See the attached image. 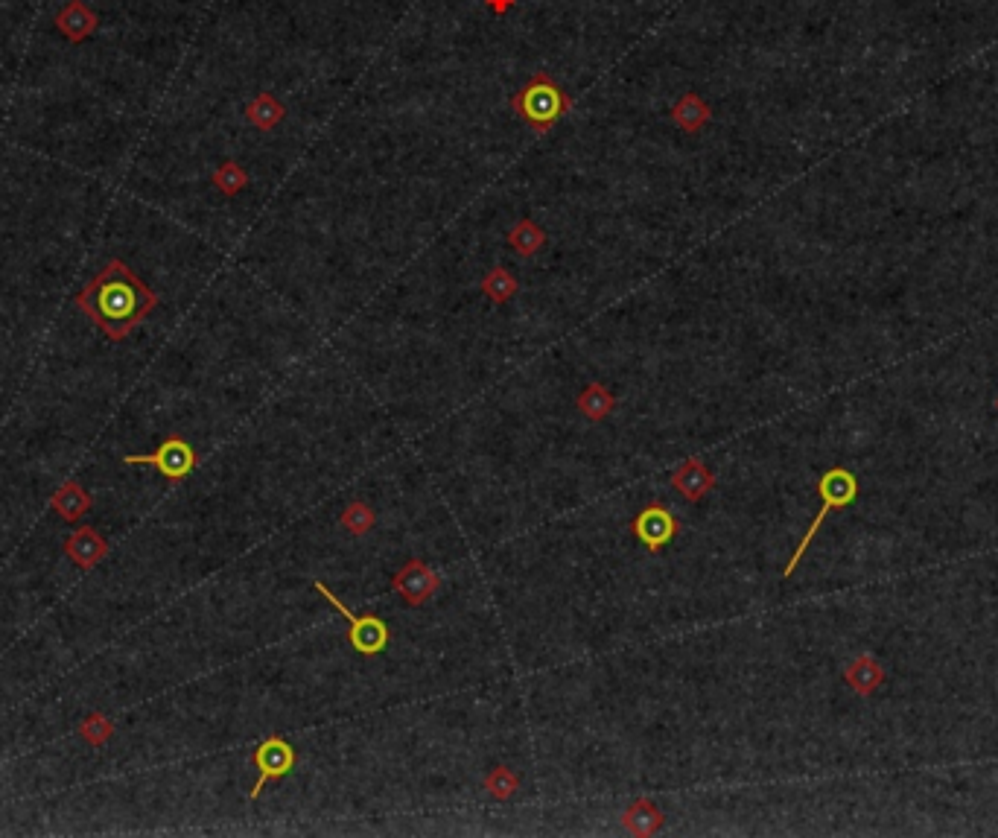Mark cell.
<instances>
[{
	"instance_id": "5bb4252c",
	"label": "cell",
	"mask_w": 998,
	"mask_h": 838,
	"mask_svg": "<svg viewBox=\"0 0 998 838\" xmlns=\"http://www.w3.org/2000/svg\"><path fill=\"white\" fill-rule=\"evenodd\" d=\"M844 681H847V687H850L853 693L873 695L879 687H882V681H885V669H882V663H879L873 655H858L856 660L844 669Z\"/></svg>"
},
{
	"instance_id": "7402d4cb",
	"label": "cell",
	"mask_w": 998,
	"mask_h": 838,
	"mask_svg": "<svg viewBox=\"0 0 998 838\" xmlns=\"http://www.w3.org/2000/svg\"><path fill=\"white\" fill-rule=\"evenodd\" d=\"M482 786H485V792H488L494 801L505 803L517 795V789H520V777H517V771H514V768L494 766L491 771H488V777H485V783H482Z\"/></svg>"
},
{
	"instance_id": "7a4b0ae2",
	"label": "cell",
	"mask_w": 998,
	"mask_h": 838,
	"mask_svg": "<svg viewBox=\"0 0 998 838\" xmlns=\"http://www.w3.org/2000/svg\"><path fill=\"white\" fill-rule=\"evenodd\" d=\"M514 114L535 132L546 135L558 126V120L572 109L570 94L555 82V76L537 71L514 97H511Z\"/></svg>"
},
{
	"instance_id": "8fae6325",
	"label": "cell",
	"mask_w": 998,
	"mask_h": 838,
	"mask_svg": "<svg viewBox=\"0 0 998 838\" xmlns=\"http://www.w3.org/2000/svg\"><path fill=\"white\" fill-rule=\"evenodd\" d=\"M53 24H56V30L68 38L71 44H82V41H88V38L97 33L100 18H97V12L85 0H68V6L56 15Z\"/></svg>"
},
{
	"instance_id": "2e32d148",
	"label": "cell",
	"mask_w": 998,
	"mask_h": 838,
	"mask_svg": "<svg viewBox=\"0 0 998 838\" xmlns=\"http://www.w3.org/2000/svg\"><path fill=\"white\" fill-rule=\"evenodd\" d=\"M575 406H578V412H581L587 421L602 424V421H607V418L613 415L616 398H613V392L607 389L605 383H590V386L575 398Z\"/></svg>"
},
{
	"instance_id": "277c9868",
	"label": "cell",
	"mask_w": 998,
	"mask_h": 838,
	"mask_svg": "<svg viewBox=\"0 0 998 838\" xmlns=\"http://www.w3.org/2000/svg\"><path fill=\"white\" fill-rule=\"evenodd\" d=\"M313 590L319 593L321 599H327L330 602V608L336 611V614H342L345 620H348V643H351V649L357 652V655H362V657H377V655H383L386 649H389V640H392V631H389V625H386V620H380L377 614H354L330 587L324 582H313Z\"/></svg>"
},
{
	"instance_id": "6da1fadb",
	"label": "cell",
	"mask_w": 998,
	"mask_h": 838,
	"mask_svg": "<svg viewBox=\"0 0 998 838\" xmlns=\"http://www.w3.org/2000/svg\"><path fill=\"white\" fill-rule=\"evenodd\" d=\"M73 304L103 330L111 342H123L158 307V295L126 266V260L111 257L106 266L76 292Z\"/></svg>"
},
{
	"instance_id": "30bf717a",
	"label": "cell",
	"mask_w": 998,
	"mask_h": 838,
	"mask_svg": "<svg viewBox=\"0 0 998 838\" xmlns=\"http://www.w3.org/2000/svg\"><path fill=\"white\" fill-rule=\"evenodd\" d=\"M65 555L79 570H94L108 555V541L91 526H79L65 541Z\"/></svg>"
},
{
	"instance_id": "44dd1931",
	"label": "cell",
	"mask_w": 998,
	"mask_h": 838,
	"mask_svg": "<svg viewBox=\"0 0 998 838\" xmlns=\"http://www.w3.org/2000/svg\"><path fill=\"white\" fill-rule=\"evenodd\" d=\"M211 184H214L222 196L231 199V196H237V193H243L249 187V173L237 161H222L214 170V176H211Z\"/></svg>"
},
{
	"instance_id": "cb8c5ba5",
	"label": "cell",
	"mask_w": 998,
	"mask_h": 838,
	"mask_svg": "<svg viewBox=\"0 0 998 838\" xmlns=\"http://www.w3.org/2000/svg\"><path fill=\"white\" fill-rule=\"evenodd\" d=\"M514 3H517V0H485V6H488L494 15H508V12L514 9Z\"/></svg>"
},
{
	"instance_id": "3957f363",
	"label": "cell",
	"mask_w": 998,
	"mask_h": 838,
	"mask_svg": "<svg viewBox=\"0 0 998 838\" xmlns=\"http://www.w3.org/2000/svg\"><path fill=\"white\" fill-rule=\"evenodd\" d=\"M818 494H820V511L815 514L812 526L806 529V535H803L800 547L794 549V555L788 558V564H785V570H783V579H788V576H791V573L800 567V561H803L806 549L812 547V541H815L818 529L823 526L826 514H829V511H835V509H847V506H853V503H856V497H858L856 474H853V471H847V468H841V465L829 468L826 474H820Z\"/></svg>"
},
{
	"instance_id": "7c38bea8",
	"label": "cell",
	"mask_w": 998,
	"mask_h": 838,
	"mask_svg": "<svg viewBox=\"0 0 998 838\" xmlns=\"http://www.w3.org/2000/svg\"><path fill=\"white\" fill-rule=\"evenodd\" d=\"M619 821H622V827H625L631 836L648 838V836H657V833L663 830L666 815L657 809V803L651 801V798H637V801L622 812Z\"/></svg>"
},
{
	"instance_id": "ffe728a7",
	"label": "cell",
	"mask_w": 998,
	"mask_h": 838,
	"mask_svg": "<svg viewBox=\"0 0 998 838\" xmlns=\"http://www.w3.org/2000/svg\"><path fill=\"white\" fill-rule=\"evenodd\" d=\"M482 292L494 301V304H508L517 292H520V281L502 266V263H497L485 278H482Z\"/></svg>"
},
{
	"instance_id": "603a6c76",
	"label": "cell",
	"mask_w": 998,
	"mask_h": 838,
	"mask_svg": "<svg viewBox=\"0 0 998 838\" xmlns=\"http://www.w3.org/2000/svg\"><path fill=\"white\" fill-rule=\"evenodd\" d=\"M79 736H82L85 745H91V748H103V745H108V739L114 736V722L108 719L106 713L94 710V713H88V716L82 719Z\"/></svg>"
},
{
	"instance_id": "8992f818",
	"label": "cell",
	"mask_w": 998,
	"mask_h": 838,
	"mask_svg": "<svg viewBox=\"0 0 998 838\" xmlns=\"http://www.w3.org/2000/svg\"><path fill=\"white\" fill-rule=\"evenodd\" d=\"M251 763L257 768V783L251 786L249 801H257L260 792L266 789V783L284 780V777H289L295 771V766H298V751L292 748V742H286L284 736L272 733V736H266L254 748Z\"/></svg>"
},
{
	"instance_id": "9c48e42d",
	"label": "cell",
	"mask_w": 998,
	"mask_h": 838,
	"mask_svg": "<svg viewBox=\"0 0 998 838\" xmlns=\"http://www.w3.org/2000/svg\"><path fill=\"white\" fill-rule=\"evenodd\" d=\"M672 488L678 491L686 503H701L715 488V474L698 456H689L686 462H680L678 468H675Z\"/></svg>"
},
{
	"instance_id": "d6986e66",
	"label": "cell",
	"mask_w": 998,
	"mask_h": 838,
	"mask_svg": "<svg viewBox=\"0 0 998 838\" xmlns=\"http://www.w3.org/2000/svg\"><path fill=\"white\" fill-rule=\"evenodd\" d=\"M339 526L345 532H351L354 538H365L377 526V511L371 509L365 500H354V503H348L342 509V514H339Z\"/></svg>"
},
{
	"instance_id": "ac0fdd59",
	"label": "cell",
	"mask_w": 998,
	"mask_h": 838,
	"mask_svg": "<svg viewBox=\"0 0 998 838\" xmlns=\"http://www.w3.org/2000/svg\"><path fill=\"white\" fill-rule=\"evenodd\" d=\"M508 246L523 257H535L543 246H546V231L537 225L535 219L523 217L520 222H514V228L508 231Z\"/></svg>"
},
{
	"instance_id": "4fadbf2b",
	"label": "cell",
	"mask_w": 998,
	"mask_h": 838,
	"mask_svg": "<svg viewBox=\"0 0 998 838\" xmlns=\"http://www.w3.org/2000/svg\"><path fill=\"white\" fill-rule=\"evenodd\" d=\"M50 506H53V511L65 520V523H82V517L91 511V506H94V497L76 482V479H68V482H62V488L50 497Z\"/></svg>"
},
{
	"instance_id": "ba28073f",
	"label": "cell",
	"mask_w": 998,
	"mask_h": 838,
	"mask_svg": "<svg viewBox=\"0 0 998 838\" xmlns=\"http://www.w3.org/2000/svg\"><path fill=\"white\" fill-rule=\"evenodd\" d=\"M392 587L409 608H421L427 599H432L441 590V576L435 570H429L421 558H412L394 573Z\"/></svg>"
},
{
	"instance_id": "9a60e30c",
	"label": "cell",
	"mask_w": 998,
	"mask_h": 838,
	"mask_svg": "<svg viewBox=\"0 0 998 838\" xmlns=\"http://www.w3.org/2000/svg\"><path fill=\"white\" fill-rule=\"evenodd\" d=\"M710 117H713V111L704 103L701 94H683L678 103L672 106V120H675V126H678L680 132H686V135H698L710 123Z\"/></svg>"
},
{
	"instance_id": "d4e9b609",
	"label": "cell",
	"mask_w": 998,
	"mask_h": 838,
	"mask_svg": "<svg viewBox=\"0 0 998 838\" xmlns=\"http://www.w3.org/2000/svg\"><path fill=\"white\" fill-rule=\"evenodd\" d=\"M996 409H998V398H996Z\"/></svg>"
},
{
	"instance_id": "e0dca14e",
	"label": "cell",
	"mask_w": 998,
	"mask_h": 838,
	"mask_svg": "<svg viewBox=\"0 0 998 838\" xmlns=\"http://www.w3.org/2000/svg\"><path fill=\"white\" fill-rule=\"evenodd\" d=\"M284 117H286L284 103H281L275 94H269V91L257 94L249 106H246V120H249L254 129H260V132H272V129H278V126L284 123Z\"/></svg>"
},
{
	"instance_id": "5b68a950",
	"label": "cell",
	"mask_w": 998,
	"mask_h": 838,
	"mask_svg": "<svg viewBox=\"0 0 998 838\" xmlns=\"http://www.w3.org/2000/svg\"><path fill=\"white\" fill-rule=\"evenodd\" d=\"M126 465H149L158 474L164 476L167 482H184L187 476L199 468V453L193 450V444L181 436H167L152 453H132L123 459Z\"/></svg>"
},
{
	"instance_id": "52a82bcc",
	"label": "cell",
	"mask_w": 998,
	"mask_h": 838,
	"mask_svg": "<svg viewBox=\"0 0 998 838\" xmlns=\"http://www.w3.org/2000/svg\"><path fill=\"white\" fill-rule=\"evenodd\" d=\"M678 529H680L678 517L672 514L669 506H663V503H648V506L634 517V523H631L634 538H637L651 555H657V552H663V549L669 547V544L678 538Z\"/></svg>"
}]
</instances>
